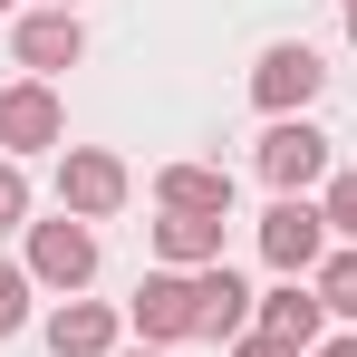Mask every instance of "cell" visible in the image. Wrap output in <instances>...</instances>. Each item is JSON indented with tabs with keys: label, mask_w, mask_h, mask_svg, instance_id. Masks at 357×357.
<instances>
[{
	"label": "cell",
	"mask_w": 357,
	"mask_h": 357,
	"mask_svg": "<svg viewBox=\"0 0 357 357\" xmlns=\"http://www.w3.org/2000/svg\"><path fill=\"white\" fill-rule=\"evenodd\" d=\"M309 357H357V338H319V348H309Z\"/></svg>",
	"instance_id": "obj_19"
},
{
	"label": "cell",
	"mask_w": 357,
	"mask_h": 357,
	"mask_svg": "<svg viewBox=\"0 0 357 357\" xmlns=\"http://www.w3.org/2000/svg\"><path fill=\"white\" fill-rule=\"evenodd\" d=\"M68 145V107L49 77H10L0 87V155L10 165H29V155H59Z\"/></svg>",
	"instance_id": "obj_3"
},
{
	"label": "cell",
	"mask_w": 357,
	"mask_h": 357,
	"mask_svg": "<svg viewBox=\"0 0 357 357\" xmlns=\"http://www.w3.org/2000/svg\"><path fill=\"white\" fill-rule=\"evenodd\" d=\"M155 203L165 213H232V174L222 165H165L155 174Z\"/></svg>",
	"instance_id": "obj_13"
},
{
	"label": "cell",
	"mask_w": 357,
	"mask_h": 357,
	"mask_svg": "<svg viewBox=\"0 0 357 357\" xmlns=\"http://www.w3.org/2000/svg\"><path fill=\"white\" fill-rule=\"evenodd\" d=\"M49 348L59 357H116V309L107 299H59L49 309Z\"/></svg>",
	"instance_id": "obj_12"
},
{
	"label": "cell",
	"mask_w": 357,
	"mask_h": 357,
	"mask_svg": "<svg viewBox=\"0 0 357 357\" xmlns=\"http://www.w3.org/2000/svg\"><path fill=\"white\" fill-rule=\"evenodd\" d=\"M10 10H20V0H0V20H10Z\"/></svg>",
	"instance_id": "obj_23"
},
{
	"label": "cell",
	"mask_w": 357,
	"mask_h": 357,
	"mask_svg": "<svg viewBox=\"0 0 357 357\" xmlns=\"http://www.w3.org/2000/svg\"><path fill=\"white\" fill-rule=\"evenodd\" d=\"M338 10H348V0H338Z\"/></svg>",
	"instance_id": "obj_24"
},
{
	"label": "cell",
	"mask_w": 357,
	"mask_h": 357,
	"mask_svg": "<svg viewBox=\"0 0 357 357\" xmlns=\"http://www.w3.org/2000/svg\"><path fill=\"white\" fill-rule=\"evenodd\" d=\"M116 357H165V348H116Z\"/></svg>",
	"instance_id": "obj_21"
},
{
	"label": "cell",
	"mask_w": 357,
	"mask_h": 357,
	"mask_svg": "<svg viewBox=\"0 0 357 357\" xmlns=\"http://www.w3.org/2000/svg\"><path fill=\"white\" fill-rule=\"evenodd\" d=\"M10 59H20V77H49V87H59V68L87 59V20H77V10H20Z\"/></svg>",
	"instance_id": "obj_8"
},
{
	"label": "cell",
	"mask_w": 357,
	"mask_h": 357,
	"mask_svg": "<svg viewBox=\"0 0 357 357\" xmlns=\"http://www.w3.org/2000/svg\"><path fill=\"white\" fill-rule=\"evenodd\" d=\"M319 213H328V241L357 251V165H338V174L319 183Z\"/></svg>",
	"instance_id": "obj_15"
},
{
	"label": "cell",
	"mask_w": 357,
	"mask_h": 357,
	"mask_svg": "<svg viewBox=\"0 0 357 357\" xmlns=\"http://www.w3.org/2000/svg\"><path fill=\"white\" fill-rule=\"evenodd\" d=\"M126 319H135V338L145 348H174L203 328V290H193V271H145L135 299H126Z\"/></svg>",
	"instance_id": "obj_6"
},
{
	"label": "cell",
	"mask_w": 357,
	"mask_h": 357,
	"mask_svg": "<svg viewBox=\"0 0 357 357\" xmlns=\"http://www.w3.org/2000/svg\"><path fill=\"white\" fill-rule=\"evenodd\" d=\"M251 328H271V338H290L299 357L328 338V299L309 290V280H280V290H261V309H251Z\"/></svg>",
	"instance_id": "obj_9"
},
{
	"label": "cell",
	"mask_w": 357,
	"mask_h": 357,
	"mask_svg": "<svg viewBox=\"0 0 357 357\" xmlns=\"http://www.w3.org/2000/svg\"><path fill=\"white\" fill-rule=\"evenodd\" d=\"M232 357H299L290 338H271V328H251V338H232Z\"/></svg>",
	"instance_id": "obj_18"
},
{
	"label": "cell",
	"mask_w": 357,
	"mask_h": 357,
	"mask_svg": "<svg viewBox=\"0 0 357 357\" xmlns=\"http://www.w3.org/2000/svg\"><path fill=\"white\" fill-rule=\"evenodd\" d=\"M126 193H135L126 155H107V145H59V213L107 222V213H126Z\"/></svg>",
	"instance_id": "obj_5"
},
{
	"label": "cell",
	"mask_w": 357,
	"mask_h": 357,
	"mask_svg": "<svg viewBox=\"0 0 357 357\" xmlns=\"http://www.w3.org/2000/svg\"><path fill=\"white\" fill-rule=\"evenodd\" d=\"M348 49H357V0H348Z\"/></svg>",
	"instance_id": "obj_20"
},
{
	"label": "cell",
	"mask_w": 357,
	"mask_h": 357,
	"mask_svg": "<svg viewBox=\"0 0 357 357\" xmlns=\"http://www.w3.org/2000/svg\"><path fill=\"white\" fill-rule=\"evenodd\" d=\"M222 222H232V213H165V222H155V261H165V271H213V261H222Z\"/></svg>",
	"instance_id": "obj_11"
},
{
	"label": "cell",
	"mask_w": 357,
	"mask_h": 357,
	"mask_svg": "<svg viewBox=\"0 0 357 357\" xmlns=\"http://www.w3.org/2000/svg\"><path fill=\"white\" fill-rule=\"evenodd\" d=\"M328 174H338V155H328V135L309 116H280L261 135V183H271V193H319Z\"/></svg>",
	"instance_id": "obj_7"
},
{
	"label": "cell",
	"mask_w": 357,
	"mask_h": 357,
	"mask_svg": "<svg viewBox=\"0 0 357 357\" xmlns=\"http://www.w3.org/2000/svg\"><path fill=\"white\" fill-rule=\"evenodd\" d=\"M29 280L39 290H59V299H77L87 280H97V222H77V213H59V222H29Z\"/></svg>",
	"instance_id": "obj_4"
},
{
	"label": "cell",
	"mask_w": 357,
	"mask_h": 357,
	"mask_svg": "<svg viewBox=\"0 0 357 357\" xmlns=\"http://www.w3.org/2000/svg\"><path fill=\"white\" fill-rule=\"evenodd\" d=\"M193 290H203V328H193V338H213V348H222V338H251V309H261V299H251V280H241L232 261L193 271Z\"/></svg>",
	"instance_id": "obj_10"
},
{
	"label": "cell",
	"mask_w": 357,
	"mask_h": 357,
	"mask_svg": "<svg viewBox=\"0 0 357 357\" xmlns=\"http://www.w3.org/2000/svg\"><path fill=\"white\" fill-rule=\"evenodd\" d=\"M319 87H328V68H319L309 39H271V49L251 59V107H261L271 126H280V116H309Z\"/></svg>",
	"instance_id": "obj_2"
},
{
	"label": "cell",
	"mask_w": 357,
	"mask_h": 357,
	"mask_svg": "<svg viewBox=\"0 0 357 357\" xmlns=\"http://www.w3.org/2000/svg\"><path fill=\"white\" fill-rule=\"evenodd\" d=\"M29 299H39L29 261H0V338H20V328H29Z\"/></svg>",
	"instance_id": "obj_16"
},
{
	"label": "cell",
	"mask_w": 357,
	"mask_h": 357,
	"mask_svg": "<svg viewBox=\"0 0 357 357\" xmlns=\"http://www.w3.org/2000/svg\"><path fill=\"white\" fill-rule=\"evenodd\" d=\"M39 10H77V0H39Z\"/></svg>",
	"instance_id": "obj_22"
},
{
	"label": "cell",
	"mask_w": 357,
	"mask_h": 357,
	"mask_svg": "<svg viewBox=\"0 0 357 357\" xmlns=\"http://www.w3.org/2000/svg\"><path fill=\"white\" fill-rule=\"evenodd\" d=\"M309 290L328 299V319H357V251H348V241H338V251L309 271Z\"/></svg>",
	"instance_id": "obj_14"
},
{
	"label": "cell",
	"mask_w": 357,
	"mask_h": 357,
	"mask_svg": "<svg viewBox=\"0 0 357 357\" xmlns=\"http://www.w3.org/2000/svg\"><path fill=\"white\" fill-rule=\"evenodd\" d=\"M10 232H29V165L0 155V241H10Z\"/></svg>",
	"instance_id": "obj_17"
},
{
	"label": "cell",
	"mask_w": 357,
	"mask_h": 357,
	"mask_svg": "<svg viewBox=\"0 0 357 357\" xmlns=\"http://www.w3.org/2000/svg\"><path fill=\"white\" fill-rule=\"evenodd\" d=\"M328 251H338V241H328L319 193H271V213H261V261H271L280 280H309Z\"/></svg>",
	"instance_id": "obj_1"
}]
</instances>
